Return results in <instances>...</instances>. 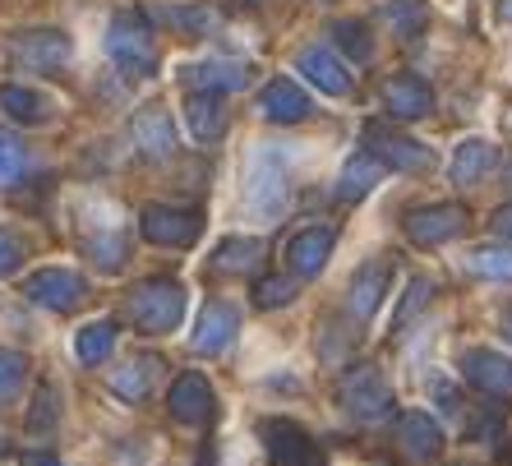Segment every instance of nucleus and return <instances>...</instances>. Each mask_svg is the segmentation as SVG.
Listing matches in <instances>:
<instances>
[{"label": "nucleus", "instance_id": "nucleus-1", "mask_svg": "<svg viewBox=\"0 0 512 466\" xmlns=\"http://www.w3.org/2000/svg\"><path fill=\"white\" fill-rule=\"evenodd\" d=\"M240 199H245V213L254 217V222H277L286 208V199H291V176H286V153L273 144H259L250 157H245V190H240Z\"/></svg>", "mask_w": 512, "mask_h": 466}, {"label": "nucleus", "instance_id": "nucleus-2", "mask_svg": "<svg viewBox=\"0 0 512 466\" xmlns=\"http://www.w3.org/2000/svg\"><path fill=\"white\" fill-rule=\"evenodd\" d=\"M130 319L139 333L148 337H162V333H176L180 319H185V287L171 282V277H148L139 287L130 291Z\"/></svg>", "mask_w": 512, "mask_h": 466}, {"label": "nucleus", "instance_id": "nucleus-3", "mask_svg": "<svg viewBox=\"0 0 512 466\" xmlns=\"http://www.w3.org/2000/svg\"><path fill=\"white\" fill-rule=\"evenodd\" d=\"M337 397H342L346 416H356L360 425H379V420H393L397 397L393 388L383 383V374L374 365H351L337 383Z\"/></svg>", "mask_w": 512, "mask_h": 466}, {"label": "nucleus", "instance_id": "nucleus-4", "mask_svg": "<svg viewBox=\"0 0 512 466\" xmlns=\"http://www.w3.org/2000/svg\"><path fill=\"white\" fill-rule=\"evenodd\" d=\"M107 51L111 60H116L120 70L130 74V79H143V74L157 70V42H153V28H148V19L134 10L116 14L107 28Z\"/></svg>", "mask_w": 512, "mask_h": 466}, {"label": "nucleus", "instance_id": "nucleus-5", "mask_svg": "<svg viewBox=\"0 0 512 466\" xmlns=\"http://www.w3.org/2000/svg\"><path fill=\"white\" fill-rule=\"evenodd\" d=\"M365 153H374L383 167L411 171V176L434 167V153H429L425 144H416V139L397 134L393 125H383V120H370V125H365Z\"/></svg>", "mask_w": 512, "mask_h": 466}, {"label": "nucleus", "instance_id": "nucleus-6", "mask_svg": "<svg viewBox=\"0 0 512 466\" xmlns=\"http://www.w3.org/2000/svg\"><path fill=\"white\" fill-rule=\"evenodd\" d=\"M24 296L51 314H74L88 300V282L74 268H42L24 282Z\"/></svg>", "mask_w": 512, "mask_h": 466}, {"label": "nucleus", "instance_id": "nucleus-7", "mask_svg": "<svg viewBox=\"0 0 512 466\" xmlns=\"http://www.w3.org/2000/svg\"><path fill=\"white\" fill-rule=\"evenodd\" d=\"M259 439H263V453H268L273 466H328L319 453V443L300 430L296 420H263Z\"/></svg>", "mask_w": 512, "mask_h": 466}, {"label": "nucleus", "instance_id": "nucleus-8", "mask_svg": "<svg viewBox=\"0 0 512 466\" xmlns=\"http://www.w3.org/2000/svg\"><path fill=\"white\" fill-rule=\"evenodd\" d=\"M143 240H153V245H167V250H190L194 240H199L203 222L199 213H190V208H143V222H139Z\"/></svg>", "mask_w": 512, "mask_h": 466}, {"label": "nucleus", "instance_id": "nucleus-9", "mask_svg": "<svg viewBox=\"0 0 512 466\" xmlns=\"http://www.w3.org/2000/svg\"><path fill=\"white\" fill-rule=\"evenodd\" d=\"M388 282H393V259H370L351 277V291H346V319L356 323H370L379 314L383 296H388Z\"/></svg>", "mask_w": 512, "mask_h": 466}, {"label": "nucleus", "instance_id": "nucleus-10", "mask_svg": "<svg viewBox=\"0 0 512 466\" xmlns=\"http://www.w3.org/2000/svg\"><path fill=\"white\" fill-rule=\"evenodd\" d=\"M406 236L416 240V245H443V240H453L466 231V208L462 204H429V208H411L406 213Z\"/></svg>", "mask_w": 512, "mask_h": 466}, {"label": "nucleus", "instance_id": "nucleus-11", "mask_svg": "<svg viewBox=\"0 0 512 466\" xmlns=\"http://www.w3.org/2000/svg\"><path fill=\"white\" fill-rule=\"evenodd\" d=\"M14 56L24 60L28 70H60V65H70L74 56V42L65 33H56V28H42V33H19L14 37Z\"/></svg>", "mask_w": 512, "mask_h": 466}, {"label": "nucleus", "instance_id": "nucleus-12", "mask_svg": "<svg viewBox=\"0 0 512 466\" xmlns=\"http://www.w3.org/2000/svg\"><path fill=\"white\" fill-rule=\"evenodd\" d=\"M462 374L471 388H480L485 397L512 402V360L499 351H466L462 356Z\"/></svg>", "mask_w": 512, "mask_h": 466}, {"label": "nucleus", "instance_id": "nucleus-13", "mask_svg": "<svg viewBox=\"0 0 512 466\" xmlns=\"http://www.w3.org/2000/svg\"><path fill=\"white\" fill-rule=\"evenodd\" d=\"M383 107H388V120H425L434 111V88L420 74H397L383 84Z\"/></svg>", "mask_w": 512, "mask_h": 466}, {"label": "nucleus", "instance_id": "nucleus-14", "mask_svg": "<svg viewBox=\"0 0 512 466\" xmlns=\"http://www.w3.org/2000/svg\"><path fill=\"white\" fill-rule=\"evenodd\" d=\"M167 411L176 420H185V425L213 420L217 397H213V388H208V379H203V374H180V379L171 383V393H167Z\"/></svg>", "mask_w": 512, "mask_h": 466}, {"label": "nucleus", "instance_id": "nucleus-15", "mask_svg": "<svg viewBox=\"0 0 512 466\" xmlns=\"http://www.w3.org/2000/svg\"><path fill=\"white\" fill-rule=\"evenodd\" d=\"M296 70L305 74V79H310L323 97H346V93H351V74H346L342 60H337L328 47H319V42L296 51Z\"/></svg>", "mask_w": 512, "mask_h": 466}, {"label": "nucleus", "instance_id": "nucleus-16", "mask_svg": "<svg viewBox=\"0 0 512 466\" xmlns=\"http://www.w3.org/2000/svg\"><path fill=\"white\" fill-rule=\"evenodd\" d=\"M397 443H402V453L411 457V462H439L443 453V430L439 420H429V411H406L402 420H397Z\"/></svg>", "mask_w": 512, "mask_h": 466}, {"label": "nucleus", "instance_id": "nucleus-17", "mask_svg": "<svg viewBox=\"0 0 512 466\" xmlns=\"http://www.w3.org/2000/svg\"><path fill=\"white\" fill-rule=\"evenodd\" d=\"M333 245H337V231L333 227H310L300 231L291 245H286V263H291V273L296 277H319L333 259Z\"/></svg>", "mask_w": 512, "mask_h": 466}, {"label": "nucleus", "instance_id": "nucleus-18", "mask_svg": "<svg viewBox=\"0 0 512 466\" xmlns=\"http://www.w3.org/2000/svg\"><path fill=\"white\" fill-rule=\"evenodd\" d=\"M236 328H240V314L231 310V305H222V300H213V305L199 314V328H194L190 347L199 351V356H217V351L231 347Z\"/></svg>", "mask_w": 512, "mask_h": 466}, {"label": "nucleus", "instance_id": "nucleus-19", "mask_svg": "<svg viewBox=\"0 0 512 466\" xmlns=\"http://www.w3.org/2000/svg\"><path fill=\"white\" fill-rule=\"evenodd\" d=\"M130 139L143 157H171L176 153V125L162 107H148L130 120Z\"/></svg>", "mask_w": 512, "mask_h": 466}, {"label": "nucleus", "instance_id": "nucleus-20", "mask_svg": "<svg viewBox=\"0 0 512 466\" xmlns=\"http://www.w3.org/2000/svg\"><path fill=\"white\" fill-rule=\"evenodd\" d=\"M259 111H263V120H273V125H296V120L310 116V97L300 93L296 79H273V84L259 93Z\"/></svg>", "mask_w": 512, "mask_h": 466}, {"label": "nucleus", "instance_id": "nucleus-21", "mask_svg": "<svg viewBox=\"0 0 512 466\" xmlns=\"http://www.w3.org/2000/svg\"><path fill=\"white\" fill-rule=\"evenodd\" d=\"M185 120H190V134L199 144H217L227 134V107H222V93H190L185 102Z\"/></svg>", "mask_w": 512, "mask_h": 466}, {"label": "nucleus", "instance_id": "nucleus-22", "mask_svg": "<svg viewBox=\"0 0 512 466\" xmlns=\"http://www.w3.org/2000/svg\"><path fill=\"white\" fill-rule=\"evenodd\" d=\"M190 84H199L203 93H236V88H245L254 79L250 65H240V60H203V65H194L190 74H185Z\"/></svg>", "mask_w": 512, "mask_h": 466}, {"label": "nucleus", "instance_id": "nucleus-23", "mask_svg": "<svg viewBox=\"0 0 512 466\" xmlns=\"http://www.w3.org/2000/svg\"><path fill=\"white\" fill-rule=\"evenodd\" d=\"M383 176V162L374 153H356L351 162L342 167V180H337V199L342 204H356V199H365V194L379 185Z\"/></svg>", "mask_w": 512, "mask_h": 466}, {"label": "nucleus", "instance_id": "nucleus-24", "mask_svg": "<svg viewBox=\"0 0 512 466\" xmlns=\"http://www.w3.org/2000/svg\"><path fill=\"white\" fill-rule=\"evenodd\" d=\"M494 162H499L494 144H485V139H466V144L453 153L448 176H453V185H476V180L489 176V167H494Z\"/></svg>", "mask_w": 512, "mask_h": 466}, {"label": "nucleus", "instance_id": "nucleus-25", "mask_svg": "<svg viewBox=\"0 0 512 466\" xmlns=\"http://www.w3.org/2000/svg\"><path fill=\"white\" fill-rule=\"evenodd\" d=\"M259 259H263V245L259 240H245V236H231V240H222L217 245V254H213V268L217 273H231V277H240V273H254L259 268Z\"/></svg>", "mask_w": 512, "mask_h": 466}, {"label": "nucleus", "instance_id": "nucleus-26", "mask_svg": "<svg viewBox=\"0 0 512 466\" xmlns=\"http://www.w3.org/2000/svg\"><path fill=\"white\" fill-rule=\"evenodd\" d=\"M116 351V323H84L79 333H74V356L84 360V365H102V360Z\"/></svg>", "mask_w": 512, "mask_h": 466}, {"label": "nucleus", "instance_id": "nucleus-27", "mask_svg": "<svg viewBox=\"0 0 512 466\" xmlns=\"http://www.w3.org/2000/svg\"><path fill=\"white\" fill-rule=\"evenodd\" d=\"M466 273L489 282H512V245H480L466 254Z\"/></svg>", "mask_w": 512, "mask_h": 466}, {"label": "nucleus", "instance_id": "nucleus-28", "mask_svg": "<svg viewBox=\"0 0 512 466\" xmlns=\"http://www.w3.org/2000/svg\"><path fill=\"white\" fill-rule=\"evenodd\" d=\"M0 107L10 111L14 120H24V125H42V120L51 116V102H47V97L33 93V88H19V84L0 88Z\"/></svg>", "mask_w": 512, "mask_h": 466}, {"label": "nucleus", "instance_id": "nucleus-29", "mask_svg": "<svg viewBox=\"0 0 512 466\" xmlns=\"http://www.w3.org/2000/svg\"><path fill=\"white\" fill-rule=\"evenodd\" d=\"M153 365L157 360H130V365H120L107 379L111 393H116L120 402H143V397H148V383H153Z\"/></svg>", "mask_w": 512, "mask_h": 466}, {"label": "nucleus", "instance_id": "nucleus-30", "mask_svg": "<svg viewBox=\"0 0 512 466\" xmlns=\"http://www.w3.org/2000/svg\"><path fill=\"white\" fill-rule=\"evenodd\" d=\"M383 19L393 24L397 37H420L429 10H425V0H393V5H383Z\"/></svg>", "mask_w": 512, "mask_h": 466}, {"label": "nucleus", "instance_id": "nucleus-31", "mask_svg": "<svg viewBox=\"0 0 512 466\" xmlns=\"http://www.w3.org/2000/svg\"><path fill=\"white\" fill-rule=\"evenodd\" d=\"M333 37H337V47H342L351 60L370 65L374 42H370V28H365V24H356V19H342V24H333Z\"/></svg>", "mask_w": 512, "mask_h": 466}, {"label": "nucleus", "instance_id": "nucleus-32", "mask_svg": "<svg viewBox=\"0 0 512 466\" xmlns=\"http://www.w3.org/2000/svg\"><path fill=\"white\" fill-rule=\"evenodd\" d=\"M28 167V153H24V139L10 130H0V190H10L14 180L24 176Z\"/></svg>", "mask_w": 512, "mask_h": 466}, {"label": "nucleus", "instance_id": "nucleus-33", "mask_svg": "<svg viewBox=\"0 0 512 466\" xmlns=\"http://www.w3.org/2000/svg\"><path fill=\"white\" fill-rule=\"evenodd\" d=\"M429 300H434V282H425V277H411L406 282V296H402V305L393 310V333H402L406 323L416 319L420 310H425Z\"/></svg>", "mask_w": 512, "mask_h": 466}, {"label": "nucleus", "instance_id": "nucleus-34", "mask_svg": "<svg viewBox=\"0 0 512 466\" xmlns=\"http://www.w3.org/2000/svg\"><path fill=\"white\" fill-rule=\"evenodd\" d=\"M24 379H28V360L19 351H0V407L19 397Z\"/></svg>", "mask_w": 512, "mask_h": 466}, {"label": "nucleus", "instance_id": "nucleus-35", "mask_svg": "<svg viewBox=\"0 0 512 466\" xmlns=\"http://www.w3.org/2000/svg\"><path fill=\"white\" fill-rule=\"evenodd\" d=\"M291 296H296V287H291L286 277H263L259 287H254V305H259V310H277V305H291Z\"/></svg>", "mask_w": 512, "mask_h": 466}, {"label": "nucleus", "instance_id": "nucleus-36", "mask_svg": "<svg viewBox=\"0 0 512 466\" xmlns=\"http://www.w3.org/2000/svg\"><path fill=\"white\" fill-rule=\"evenodd\" d=\"M167 19L180 28H190V33H208V28L217 24V14L208 10V5H185V10H171Z\"/></svg>", "mask_w": 512, "mask_h": 466}, {"label": "nucleus", "instance_id": "nucleus-37", "mask_svg": "<svg viewBox=\"0 0 512 466\" xmlns=\"http://www.w3.org/2000/svg\"><path fill=\"white\" fill-rule=\"evenodd\" d=\"M51 425H56V388L42 383V388H37V407H33V416H28V430H51Z\"/></svg>", "mask_w": 512, "mask_h": 466}, {"label": "nucleus", "instance_id": "nucleus-38", "mask_svg": "<svg viewBox=\"0 0 512 466\" xmlns=\"http://www.w3.org/2000/svg\"><path fill=\"white\" fill-rule=\"evenodd\" d=\"M19 263H24V245H19L10 231H0V277H10Z\"/></svg>", "mask_w": 512, "mask_h": 466}, {"label": "nucleus", "instance_id": "nucleus-39", "mask_svg": "<svg viewBox=\"0 0 512 466\" xmlns=\"http://www.w3.org/2000/svg\"><path fill=\"white\" fill-rule=\"evenodd\" d=\"M494 236H499V240H512V204L494 213Z\"/></svg>", "mask_w": 512, "mask_h": 466}, {"label": "nucleus", "instance_id": "nucleus-40", "mask_svg": "<svg viewBox=\"0 0 512 466\" xmlns=\"http://www.w3.org/2000/svg\"><path fill=\"white\" fill-rule=\"evenodd\" d=\"M24 466H60L56 457H42V453H33V457H24Z\"/></svg>", "mask_w": 512, "mask_h": 466}, {"label": "nucleus", "instance_id": "nucleus-41", "mask_svg": "<svg viewBox=\"0 0 512 466\" xmlns=\"http://www.w3.org/2000/svg\"><path fill=\"white\" fill-rule=\"evenodd\" d=\"M499 328H503V337L512 342V310H503V319H499Z\"/></svg>", "mask_w": 512, "mask_h": 466}, {"label": "nucleus", "instance_id": "nucleus-42", "mask_svg": "<svg viewBox=\"0 0 512 466\" xmlns=\"http://www.w3.org/2000/svg\"><path fill=\"white\" fill-rule=\"evenodd\" d=\"M499 19L503 24H512V0H499Z\"/></svg>", "mask_w": 512, "mask_h": 466}, {"label": "nucleus", "instance_id": "nucleus-43", "mask_svg": "<svg viewBox=\"0 0 512 466\" xmlns=\"http://www.w3.org/2000/svg\"><path fill=\"white\" fill-rule=\"evenodd\" d=\"M250 5H259V0H250Z\"/></svg>", "mask_w": 512, "mask_h": 466}, {"label": "nucleus", "instance_id": "nucleus-44", "mask_svg": "<svg viewBox=\"0 0 512 466\" xmlns=\"http://www.w3.org/2000/svg\"><path fill=\"white\" fill-rule=\"evenodd\" d=\"M319 5H328V0H319Z\"/></svg>", "mask_w": 512, "mask_h": 466}]
</instances>
